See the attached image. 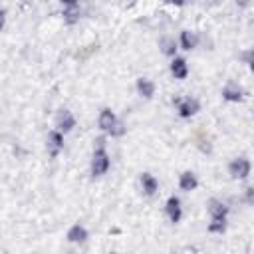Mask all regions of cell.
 <instances>
[{
  "label": "cell",
  "instance_id": "7c38bea8",
  "mask_svg": "<svg viewBox=\"0 0 254 254\" xmlns=\"http://www.w3.org/2000/svg\"><path fill=\"white\" fill-rule=\"evenodd\" d=\"M181 40H183V48L185 50H191V48H195V36H191V32H183V36H181Z\"/></svg>",
  "mask_w": 254,
  "mask_h": 254
},
{
  "label": "cell",
  "instance_id": "52a82bcc",
  "mask_svg": "<svg viewBox=\"0 0 254 254\" xmlns=\"http://www.w3.org/2000/svg\"><path fill=\"white\" fill-rule=\"evenodd\" d=\"M137 91L141 95H145V97H151L155 93V84L151 80H147V78H141V80H137Z\"/></svg>",
  "mask_w": 254,
  "mask_h": 254
},
{
  "label": "cell",
  "instance_id": "8992f818",
  "mask_svg": "<svg viewBox=\"0 0 254 254\" xmlns=\"http://www.w3.org/2000/svg\"><path fill=\"white\" fill-rule=\"evenodd\" d=\"M167 212H169V218L173 222H179V218H181V203H179V199L171 197L167 201Z\"/></svg>",
  "mask_w": 254,
  "mask_h": 254
},
{
  "label": "cell",
  "instance_id": "5bb4252c",
  "mask_svg": "<svg viewBox=\"0 0 254 254\" xmlns=\"http://www.w3.org/2000/svg\"><path fill=\"white\" fill-rule=\"evenodd\" d=\"M62 2H66V4H74L76 0H62Z\"/></svg>",
  "mask_w": 254,
  "mask_h": 254
},
{
  "label": "cell",
  "instance_id": "8fae6325",
  "mask_svg": "<svg viewBox=\"0 0 254 254\" xmlns=\"http://www.w3.org/2000/svg\"><path fill=\"white\" fill-rule=\"evenodd\" d=\"M179 109H181V115H183V117H189V115H193V113L199 109V103H197L195 99H193V101H191V99H187Z\"/></svg>",
  "mask_w": 254,
  "mask_h": 254
},
{
  "label": "cell",
  "instance_id": "3957f363",
  "mask_svg": "<svg viewBox=\"0 0 254 254\" xmlns=\"http://www.w3.org/2000/svg\"><path fill=\"white\" fill-rule=\"evenodd\" d=\"M99 127L103 131H113L115 127H117V117L113 115L111 109H103L99 113Z\"/></svg>",
  "mask_w": 254,
  "mask_h": 254
},
{
  "label": "cell",
  "instance_id": "277c9868",
  "mask_svg": "<svg viewBox=\"0 0 254 254\" xmlns=\"http://www.w3.org/2000/svg\"><path fill=\"white\" fill-rule=\"evenodd\" d=\"M179 185H181V189H183V191H195V189L199 187V181H197L195 173L187 171V173H183V175H181Z\"/></svg>",
  "mask_w": 254,
  "mask_h": 254
},
{
  "label": "cell",
  "instance_id": "9c48e42d",
  "mask_svg": "<svg viewBox=\"0 0 254 254\" xmlns=\"http://www.w3.org/2000/svg\"><path fill=\"white\" fill-rule=\"evenodd\" d=\"M58 127H60V131H70L72 127H74V117L70 111H62L60 117H58Z\"/></svg>",
  "mask_w": 254,
  "mask_h": 254
},
{
  "label": "cell",
  "instance_id": "5b68a950",
  "mask_svg": "<svg viewBox=\"0 0 254 254\" xmlns=\"http://www.w3.org/2000/svg\"><path fill=\"white\" fill-rule=\"evenodd\" d=\"M171 72H173V76H175V78H179V80L187 78V74H189V70H187V62H185L183 58H175V60H173V64H171Z\"/></svg>",
  "mask_w": 254,
  "mask_h": 254
},
{
  "label": "cell",
  "instance_id": "30bf717a",
  "mask_svg": "<svg viewBox=\"0 0 254 254\" xmlns=\"http://www.w3.org/2000/svg\"><path fill=\"white\" fill-rule=\"evenodd\" d=\"M141 185H143V191H145L147 195H153V193L157 191V181H155V177L149 175V173H143V175H141Z\"/></svg>",
  "mask_w": 254,
  "mask_h": 254
},
{
  "label": "cell",
  "instance_id": "6da1fadb",
  "mask_svg": "<svg viewBox=\"0 0 254 254\" xmlns=\"http://www.w3.org/2000/svg\"><path fill=\"white\" fill-rule=\"evenodd\" d=\"M107 169H109V157H107V153L103 151V147H99V149L93 153L91 173H93V175H103Z\"/></svg>",
  "mask_w": 254,
  "mask_h": 254
},
{
  "label": "cell",
  "instance_id": "4fadbf2b",
  "mask_svg": "<svg viewBox=\"0 0 254 254\" xmlns=\"http://www.w3.org/2000/svg\"><path fill=\"white\" fill-rule=\"evenodd\" d=\"M165 2H171V4H179V6H181V4L185 2V0H165Z\"/></svg>",
  "mask_w": 254,
  "mask_h": 254
},
{
  "label": "cell",
  "instance_id": "ba28073f",
  "mask_svg": "<svg viewBox=\"0 0 254 254\" xmlns=\"http://www.w3.org/2000/svg\"><path fill=\"white\" fill-rule=\"evenodd\" d=\"M85 238H87V232H85V228L80 226V224H74V226L70 228V232H68V240H70V242H84Z\"/></svg>",
  "mask_w": 254,
  "mask_h": 254
},
{
  "label": "cell",
  "instance_id": "7a4b0ae2",
  "mask_svg": "<svg viewBox=\"0 0 254 254\" xmlns=\"http://www.w3.org/2000/svg\"><path fill=\"white\" fill-rule=\"evenodd\" d=\"M248 173H250V163L246 157H238L230 163V175L234 179H244V177H248Z\"/></svg>",
  "mask_w": 254,
  "mask_h": 254
}]
</instances>
